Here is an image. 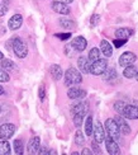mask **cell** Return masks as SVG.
<instances>
[{
	"label": "cell",
	"mask_w": 138,
	"mask_h": 155,
	"mask_svg": "<svg viewBox=\"0 0 138 155\" xmlns=\"http://www.w3.org/2000/svg\"><path fill=\"white\" fill-rule=\"evenodd\" d=\"M137 60V56L133 54V52H124L120 57H119V65L126 68V66H129V65H133Z\"/></svg>",
	"instance_id": "obj_8"
},
{
	"label": "cell",
	"mask_w": 138,
	"mask_h": 155,
	"mask_svg": "<svg viewBox=\"0 0 138 155\" xmlns=\"http://www.w3.org/2000/svg\"><path fill=\"white\" fill-rule=\"evenodd\" d=\"M3 57H4V55H3V52H2V51H0V60H2Z\"/></svg>",
	"instance_id": "obj_43"
},
{
	"label": "cell",
	"mask_w": 138,
	"mask_h": 155,
	"mask_svg": "<svg viewBox=\"0 0 138 155\" xmlns=\"http://www.w3.org/2000/svg\"><path fill=\"white\" fill-rule=\"evenodd\" d=\"M0 112H2V108H0Z\"/></svg>",
	"instance_id": "obj_45"
},
{
	"label": "cell",
	"mask_w": 138,
	"mask_h": 155,
	"mask_svg": "<svg viewBox=\"0 0 138 155\" xmlns=\"http://www.w3.org/2000/svg\"><path fill=\"white\" fill-rule=\"evenodd\" d=\"M114 121L117 122L118 127H119L120 134H123V135H128V134H130V127H129V125L127 124V121L124 120L123 116H117V117L114 118Z\"/></svg>",
	"instance_id": "obj_11"
},
{
	"label": "cell",
	"mask_w": 138,
	"mask_h": 155,
	"mask_svg": "<svg viewBox=\"0 0 138 155\" xmlns=\"http://www.w3.org/2000/svg\"><path fill=\"white\" fill-rule=\"evenodd\" d=\"M126 104H127V103H126V102H123V101H118V102H115V104H114V109L117 111V113L122 114L123 108H124V106H126Z\"/></svg>",
	"instance_id": "obj_31"
},
{
	"label": "cell",
	"mask_w": 138,
	"mask_h": 155,
	"mask_svg": "<svg viewBox=\"0 0 138 155\" xmlns=\"http://www.w3.org/2000/svg\"><path fill=\"white\" fill-rule=\"evenodd\" d=\"M105 145H107V151L110 155H117L119 154V146H118L117 141L113 140L111 137L107 136V140H105Z\"/></svg>",
	"instance_id": "obj_13"
},
{
	"label": "cell",
	"mask_w": 138,
	"mask_h": 155,
	"mask_svg": "<svg viewBox=\"0 0 138 155\" xmlns=\"http://www.w3.org/2000/svg\"><path fill=\"white\" fill-rule=\"evenodd\" d=\"M55 36L57 38H60L61 41H66V40H69V38L71 37V33H56Z\"/></svg>",
	"instance_id": "obj_35"
},
{
	"label": "cell",
	"mask_w": 138,
	"mask_h": 155,
	"mask_svg": "<svg viewBox=\"0 0 138 155\" xmlns=\"http://www.w3.org/2000/svg\"><path fill=\"white\" fill-rule=\"evenodd\" d=\"M120 116L128 120H138V107L132 104H126Z\"/></svg>",
	"instance_id": "obj_6"
},
{
	"label": "cell",
	"mask_w": 138,
	"mask_h": 155,
	"mask_svg": "<svg viewBox=\"0 0 138 155\" xmlns=\"http://www.w3.org/2000/svg\"><path fill=\"white\" fill-rule=\"evenodd\" d=\"M81 81H82V76L79 70H76L74 68L67 69L66 74H65V84H66L67 87L76 85V84H80Z\"/></svg>",
	"instance_id": "obj_1"
},
{
	"label": "cell",
	"mask_w": 138,
	"mask_h": 155,
	"mask_svg": "<svg viewBox=\"0 0 138 155\" xmlns=\"http://www.w3.org/2000/svg\"><path fill=\"white\" fill-rule=\"evenodd\" d=\"M93 128H94L93 117H91V116H89V117H86V121H85V134H86V136H90V135H93Z\"/></svg>",
	"instance_id": "obj_23"
},
{
	"label": "cell",
	"mask_w": 138,
	"mask_h": 155,
	"mask_svg": "<svg viewBox=\"0 0 138 155\" xmlns=\"http://www.w3.org/2000/svg\"><path fill=\"white\" fill-rule=\"evenodd\" d=\"M105 131H107V136L111 137L113 140L118 141L120 136V131H119V127H118L117 122L114 121V118H109L105 122Z\"/></svg>",
	"instance_id": "obj_3"
},
{
	"label": "cell",
	"mask_w": 138,
	"mask_h": 155,
	"mask_svg": "<svg viewBox=\"0 0 138 155\" xmlns=\"http://www.w3.org/2000/svg\"><path fill=\"white\" fill-rule=\"evenodd\" d=\"M127 41L128 40H124V38H117V40H114V46L117 47V48H119V47H122L124 43H127Z\"/></svg>",
	"instance_id": "obj_34"
},
{
	"label": "cell",
	"mask_w": 138,
	"mask_h": 155,
	"mask_svg": "<svg viewBox=\"0 0 138 155\" xmlns=\"http://www.w3.org/2000/svg\"><path fill=\"white\" fill-rule=\"evenodd\" d=\"M71 46L74 47V50L79 51V52H82V51L86 48V46H88V41L85 40L82 36H79V37H76V38L72 40Z\"/></svg>",
	"instance_id": "obj_9"
},
{
	"label": "cell",
	"mask_w": 138,
	"mask_h": 155,
	"mask_svg": "<svg viewBox=\"0 0 138 155\" xmlns=\"http://www.w3.org/2000/svg\"><path fill=\"white\" fill-rule=\"evenodd\" d=\"M84 116L82 113H75L74 114V125L76 127H80L82 125V120H84Z\"/></svg>",
	"instance_id": "obj_30"
},
{
	"label": "cell",
	"mask_w": 138,
	"mask_h": 155,
	"mask_svg": "<svg viewBox=\"0 0 138 155\" xmlns=\"http://www.w3.org/2000/svg\"><path fill=\"white\" fill-rule=\"evenodd\" d=\"M82 154H84V155H86V154L90 155V154H93V151H90L89 149H84V150H82Z\"/></svg>",
	"instance_id": "obj_40"
},
{
	"label": "cell",
	"mask_w": 138,
	"mask_h": 155,
	"mask_svg": "<svg viewBox=\"0 0 138 155\" xmlns=\"http://www.w3.org/2000/svg\"><path fill=\"white\" fill-rule=\"evenodd\" d=\"M89 111V106H88V103H85V102H79L76 103L75 106H72V109H71V112L72 113H82V114H86V112Z\"/></svg>",
	"instance_id": "obj_17"
},
{
	"label": "cell",
	"mask_w": 138,
	"mask_h": 155,
	"mask_svg": "<svg viewBox=\"0 0 138 155\" xmlns=\"http://www.w3.org/2000/svg\"><path fill=\"white\" fill-rule=\"evenodd\" d=\"M93 149H94V153H98V154H100V149H99V146H98V143L96 141H93Z\"/></svg>",
	"instance_id": "obj_39"
},
{
	"label": "cell",
	"mask_w": 138,
	"mask_h": 155,
	"mask_svg": "<svg viewBox=\"0 0 138 155\" xmlns=\"http://www.w3.org/2000/svg\"><path fill=\"white\" fill-rule=\"evenodd\" d=\"M93 134H94V141H96L98 144L103 143V141L105 140V130L103 128V125L100 124L99 121H98L96 124L94 125Z\"/></svg>",
	"instance_id": "obj_7"
},
{
	"label": "cell",
	"mask_w": 138,
	"mask_h": 155,
	"mask_svg": "<svg viewBox=\"0 0 138 155\" xmlns=\"http://www.w3.org/2000/svg\"><path fill=\"white\" fill-rule=\"evenodd\" d=\"M39 147H41V139H39L38 136H36V137L29 140L28 146H27L29 154H37L38 150H39Z\"/></svg>",
	"instance_id": "obj_16"
},
{
	"label": "cell",
	"mask_w": 138,
	"mask_h": 155,
	"mask_svg": "<svg viewBox=\"0 0 138 155\" xmlns=\"http://www.w3.org/2000/svg\"><path fill=\"white\" fill-rule=\"evenodd\" d=\"M13 146H14V151L15 154L18 155H22L24 153V145H23V141L22 140H14V143H13Z\"/></svg>",
	"instance_id": "obj_26"
},
{
	"label": "cell",
	"mask_w": 138,
	"mask_h": 155,
	"mask_svg": "<svg viewBox=\"0 0 138 155\" xmlns=\"http://www.w3.org/2000/svg\"><path fill=\"white\" fill-rule=\"evenodd\" d=\"M99 22H100V17L98 15V14H95V15L91 17V21H90V23H91V25H93V27H95L96 24H99Z\"/></svg>",
	"instance_id": "obj_36"
},
{
	"label": "cell",
	"mask_w": 138,
	"mask_h": 155,
	"mask_svg": "<svg viewBox=\"0 0 138 155\" xmlns=\"http://www.w3.org/2000/svg\"><path fill=\"white\" fill-rule=\"evenodd\" d=\"M103 74H104V80L105 81H113V80L118 79V74H117V71L114 69H107Z\"/></svg>",
	"instance_id": "obj_21"
},
{
	"label": "cell",
	"mask_w": 138,
	"mask_h": 155,
	"mask_svg": "<svg viewBox=\"0 0 138 155\" xmlns=\"http://www.w3.org/2000/svg\"><path fill=\"white\" fill-rule=\"evenodd\" d=\"M0 66H2V69H5V70H14L17 66H15V64L11 60L9 59H2V61H0Z\"/></svg>",
	"instance_id": "obj_25"
},
{
	"label": "cell",
	"mask_w": 138,
	"mask_h": 155,
	"mask_svg": "<svg viewBox=\"0 0 138 155\" xmlns=\"http://www.w3.org/2000/svg\"><path fill=\"white\" fill-rule=\"evenodd\" d=\"M132 33H133V31L129 29V28H119V29H117L115 36H117V38H124V40H128L129 36H132Z\"/></svg>",
	"instance_id": "obj_19"
},
{
	"label": "cell",
	"mask_w": 138,
	"mask_h": 155,
	"mask_svg": "<svg viewBox=\"0 0 138 155\" xmlns=\"http://www.w3.org/2000/svg\"><path fill=\"white\" fill-rule=\"evenodd\" d=\"M137 68L133 66V65H129V66H126L123 71V75L127 78V79H132V78H136V74H137Z\"/></svg>",
	"instance_id": "obj_22"
},
{
	"label": "cell",
	"mask_w": 138,
	"mask_h": 155,
	"mask_svg": "<svg viewBox=\"0 0 138 155\" xmlns=\"http://www.w3.org/2000/svg\"><path fill=\"white\" fill-rule=\"evenodd\" d=\"M50 73L55 80H60L62 78V69L60 65H52L50 69Z\"/></svg>",
	"instance_id": "obj_20"
},
{
	"label": "cell",
	"mask_w": 138,
	"mask_h": 155,
	"mask_svg": "<svg viewBox=\"0 0 138 155\" xmlns=\"http://www.w3.org/2000/svg\"><path fill=\"white\" fill-rule=\"evenodd\" d=\"M5 93V90H4V88L2 87V85H0V95H3Z\"/></svg>",
	"instance_id": "obj_42"
},
{
	"label": "cell",
	"mask_w": 138,
	"mask_h": 155,
	"mask_svg": "<svg viewBox=\"0 0 138 155\" xmlns=\"http://www.w3.org/2000/svg\"><path fill=\"white\" fill-rule=\"evenodd\" d=\"M99 57H100V50H99V48L94 47V48H91V50H90L89 56H88V59H89V61H90V62H93V61L98 60Z\"/></svg>",
	"instance_id": "obj_27"
},
{
	"label": "cell",
	"mask_w": 138,
	"mask_h": 155,
	"mask_svg": "<svg viewBox=\"0 0 138 155\" xmlns=\"http://www.w3.org/2000/svg\"><path fill=\"white\" fill-rule=\"evenodd\" d=\"M9 79H10L9 74L6 73L5 70L0 69V81H2V83H6V81H9Z\"/></svg>",
	"instance_id": "obj_32"
},
{
	"label": "cell",
	"mask_w": 138,
	"mask_h": 155,
	"mask_svg": "<svg viewBox=\"0 0 138 155\" xmlns=\"http://www.w3.org/2000/svg\"><path fill=\"white\" fill-rule=\"evenodd\" d=\"M108 68V62H107V59H98L95 61L91 62L90 65V73L93 75H101L105 70Z\"/></svg>",
	"instance_id": "obj_4"
},
{
	"label": "cell",
	"mask_w": 138,
	"mask_h": 155,
	"mask_svg": "<svg viewBox=\"0 0 138 155\" xmlns=\"http://www.w3.org/2000/svg\"><path fill=\"white\" fill-rule=\"evenodd\" d=\"M60 24L62 28H67V29H72L75 27V22L70 21V19H65V18H62L60 21Z\"/></svg>",
	"instance_id": "obj_28"
},
{
	"label": "cell",
	"mask_w": 138,
	"mask_h": 155,
	"mask_svg": "<svg viewBox=\"0 0 138 155\" xmlns=\"http://www.w3.org/2000/svg\"><path fill=\"white\" fill-rule=\"evenodd\" d=\"M51 8L53 12L58 13V14H63V15H67L70 13V8L67 6V4H65L62 2H53L51 5Z\"/></svg>",
	"instance_id": "obj_10"
},
{
	"label": "cell",
	"mask_w": 138,
	"mask_h": 155,
	"mask_svg": "<svg viewBox=\"0 0 138 155\" xmlns=\"http://www.w3.org/2000/svg\"><path fill=\"white\" fill-rule=\"evenodd\" d=\"M37 154L44 155V154H50V151H48L47 147H39V150H38V153H37Z\"/></svg>",
	"instance_id": "obj_38"
},
{
	"label": "cell",
	"mask_w": 138,
	"mask_h": 155,
	"mask_svg": "<svg viewBox=\"0 0 138 155\" xmlns=\"http://www.w3.org/2000/svg\"><path fill=\"white\" fill-rule=\"evenodd\" d=\"M23 23V17L21 14H15V15H13L10 19H9V22H8V25H9V28L11 31H17L21 28V25Z\"/></svg>",
	"instance_id": "obj_15"
},
{
	"label": "cell",
	"mask_w": 138,
	"mask_h": 155,
	"mask_svg": "<svg viewBox=\"0 0 138 155\" xmlns=\"http://www.w3.org/2000/svg\"><path fill=\"white\" fill-rule=\"evenodd\" d=\"M90 61L89 59H86L85 56H80L77 59V66L80 69V71L84 73V74H89L90 73Z\"/></svg>",
	"instance_id": "obj_14"
},
{
	"label": "cell",
	"mask_w": 138,
	"mask_h": 155,
	"mask_svg": "<svg viewBox=\"0 0 138 155\" xmlns=\"http://www.w3.org/2000/svg\"><path fill=\"white\" fill-rule=\"evenodd\" d=\"M60 2H62V3H65V4H70V3L74 2V0H60Z\"/></svg>",
	"instance_id": "obj_41"
},
{
	"label": "cell",
	"mask_w": 138,
	"mask_h": 155,
	"mask_svg": "<svg viewBox=\"0 0 138 155\" xmlns=\"http://www.w3.org/2000/svg\"><path fill=\"white\" fill-rule=\"evenodd\" d=\"M46 97V92H44V85H41V88H39V99L43 101Z\"/></svg>",
	"instance_id": "obj_37"
},
{
	"label": "cell",
	"mask_w": 138,
	"mask_h": 155,
	"mask_svg": "<svg viewBox=\"0 0 138 155\" xmlns=\"http://www.w3.org/2000/svg\"><path fill=\"white\" fill-rule=\"evenodd\" d=\"M11 46H13V51H14V54L19 57V59H24V57L28 55L27 45H25L19 37L13 38L11 40Z\"/></svg>",
	"instance_id": "obj_2"
},
{
	"label": "cell",
	"mask_w": 138,
	"mask_h": 155,
	"mask_svg": "<svg viewBox=\"0 0 138 155\" xmlns=\"http://www.w3.org/2000/svg\"><path fill=\"white\" fill-rule=\"evenodd\" d=\"M17 127L11 124H4L0 126V140H8L15 134Z\"/></svg>",
	"instance_id": "obj_5"
},
{
	"label": "cell",
	"mask_w": 138,
	"mask_h": 155,
	"mask_svg": "<svg viewBox=\"0 0 138 155\" xmlns=\"http://www.w3.org/2000/svg\"><path fill=\"white\" fill-rule=\"evenodd\" d=\"M75 143L79 146H82L85 144V137H84V135H82L81 131H76V134H75Z\"/></svg>",
	"instance_id": "obj_29"
},
{
	"label": "cell",
	"mask_w": 138,
	"mask_h": 155,
	"mask_svg": "<svg viewBox=\"0 0 138 155\" xmlns=\"http://www.w3.org/2000/svg\"><path fill=\"white\" fill-rule=\"evenodd\" d=\"M100 51L103 52V55L105 57H110L111 55H113V48H111V45L107 40H103L100 42Z\"/></svg>",
	"instance_id": "obj_18"
},
{
	"label": "cell",
	"mask_w": 138,
	"mask_h": 155,
	"mask_svg": "<svg viewBox=\"0 0 138 155\" xmlns=\"http://www.w3.org/2000/svg\"><path fill=\"white\" fill-rule=\"evenodd\" d=\"M8 12V4H5L4 2L0 0V17L5 15V13Z\"/></svg>",
	"instance_id": "obj_33"
},
{
	"label": "cell",
	"mask_w": 138,
	"mask_h": 155,
	"mask_svg": "<svg viewBox=\"0 0 138 155\" xmlns=\"http://www.w3.org/2000/svg\"><path fill=\"white\" fill-rule=\"evenodd\" d=\"M67 95L70 99H81L84 97H86V92L82 90L81 88H77V87H71L67 92Z\"/></svg>",
	"instance_id": "obj_12"
},
{
	"label": "cell",
	"mask_w": 138,
	"mask_h": 155,
	"mask_svg": "<svg viewBox=\"0 0 138 155\" xmlns=\"http://www.w3.org/2000/svg\"><path fill=\"white\" fill-rule=\"evenodd\" d=\"M11 153L10 145L6 140H2L0 141V155H9Z\"/></svg>",
	"instance_id": "obj_24"
},
{
	"label": "cell",
	"mask_w": 138,
	"mask_h": 155,
	"mask_svg": "<svg viewBox=\"0 0 138 155\" xmlns=\"http://www.w3.org/2000/svg\"><path fill=\"white\" fill-rule=\"evenodd\" d=\"M136 78H137V80H138V71H137V74H136Z\"/></svg>",
	"instance_id": "obj_44"
}]
</instances>
